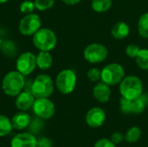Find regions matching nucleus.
Masks as SVG:
<instances>
[{
    "mask_svg": "<svg viewBox=\"0 0 148 147\" xmlns=\"http://www.w3.org/2000/svg\"><path fill=\"white\" fill-rule=\"evenodd\" d=\"M24 75L17 70L7 73L2 81V88L4 94L10 97H16L24 88Z\"/></svg>",
    "mask_w": 148,
    "mask_h": 147,
    "instance_id": "1",
    "label": "nucleus"
},
{
    "mask_svg": "<svg viewBox=\"0 0 148 147\" xmlns=\"http://www.w3.org/2000/svg\"><path fill=\"white\" fill-rule=\"evenodd\" d=\"M120 93L121 97L127 100L140 98L143 93V84L141 80L135 75H127L121 81Z\"/></svg>",
    "mask_w": 148,
    "mask_h": 147,
    "instance_id": "2",
    "label": "nucleus"
},
{
    "mask_svg": "<svg viewBox=\"0 0 148 147\" xmlns=\"http://www.w3.org/2000/svg\"><path fill=\"white\" fill-rule=\"evenodd\" d=\"M33 44L40 51H51L57 43L56 35L48 28L38 29L33 35Z\"/></svg>",
    "mask_w": 148,
    "mask_h": 147,
    "instance_id": "3",
    "label": "nucleus"
},
{
    "mask_svg": "<svg viewBox=\"0 0 148 147\" xmlns=\"http://www.w3.org/2000/svg\"><path fill=\"white\" fill-rule=\"evenodd\" d=\"M54 81L52 78L45 74L37 75L30 87V91L37 98H49L54 92Z\"/></svg>",
    "mask_w": 148,
    "mask_h": 147,
    "instance_id": "4",
    "label": "nucleus"
},
{
    "mask_svg": "<svg viewBox=\"0 0 148 147\" xmlns=\"http://www.w3.org/2000/svg\"><path fill=\"white\" fill-rule=\"evenodd\" d=\"M76 81V75L72 69H63L56 78V86L61 94H69L74 91Z\"/></svg>",
    "mask_w": 148,
    "mask_h": 147,
    "instance_id": "5",
    "label": "nucleus"
},
{
    "mask_svg": "<svg viewBox=\"0 0 148 147\" xmlns=\"http://www.w3.org/2000/svg\"><path fill=\"white\" fill-rule=\"evenodd\" d=\"M124 77V68L118 63L108 64L101 69V80L108 86H114L121 83Z\"/></svg>",
    "mask_w": 148,
    "mask_h": 147,
    "instance_id": "6",
    "label": "nucleus"
},
{
    "mask_svg": "<svg viewBox=\"0 0 148 147\" xmlns=\"http://www.w3.org/2000/svg\"><path fill=\"white\" fill-rule=\"evenodd\" d=\"M108 55V49L101 43H91L83 51L84 59L90 63H100L107 59Z\"/></svg>",
    "mask_w": 148,
    "mask_h": 147,
    "instance_id": "7",
    "label": "nucleus"
},
{
    "mask_svg": "<svg viewBox=\"0 0 148 147\" xmlns=\"http://www.w3.org/2000/svg\"><path fill=\"white\" fill-rule=\"evenodd\" d=\"M32 109L36 117L42 120H49L52 118L56 113L54 103L48 98L36 99Z\"/></svg>",
    "mask_w": 148,
    "mask_h": 147,
    "instance_id": "8",
    "label": "nucleus"
},
{
    "mask_svg": "<svg viewBox=\"0 0 148 147\" xmlns=\"http://www.w3.org/2000/svg\"><path fill=\"white\" fill-rule=\"evenodd\" d=\"M41 18L36 14L25 15L19 23V31L23 36H33L38 29H41Z\"/></svg>",
    "mask_w": 148,
    "mask_h": 147,
    "instance_id": "9",
    "label": "nucleus"
},
{
    "mask_svg": "<svg viewBox=\"0 0 148 147\" xmlns=\"http://www.w3.org/2000/svg\"><path fill=\"white\" fill-rule=\"evenodd\" d=\"M121 111L125 114H140L147 106V96L141 95L135 100H127L125 98L121 99Z\"/></svg>",
    "mask_w": 148,
    "mask_h": 147,
    "instance_id": "10",
    "label": "nucleus"
},
{
    "mask_svg": "<svg viewBox=\"0 0 148 147\" xmlns=\"http://www.w3.org/2000/svg\"><path fill=\"white\" fill-rule=\"evenodd\" d=\"M36 67V56L31 52H24L17 58L16 68L23 75L31 74Z\"/></svg>",
    "mask_w": 148,
    "mask_h": 147,
    "instance_id": "11",
    "label": "nucleus"
},
{
    "mask_svg": "<svg viewBox=\"0 0 148 147\" xmlns=\"http://www.w3.org/2000/svg\"><path fill=\"white\" fill-rule=\"evenodd\" d=\"M106 120V113L100 107L91 108L86 115V122L92 128H98L103 125Z\"/></svg>",
    "mask_w": 148,
    "mask_h": 147,
    "instance_id": "12",
    "label": "nucleus"
},
{
    "mask_svg": "<svg viewBox=\"0 0 148 147\" xmlns=\"http://www.w3.org/2000/svg\"><path fill=\"white\" fill-rule=\"evenodd\" d=\"M37 139L30 133L16 134L11 140L10 147H36Z\"/></svg>",
    "mask_w": 148,
    "mask_h": 147,
    "instance_id": "13",
    "label": "nucleus"
},
{
    "mask_svg": "<svg viewBox=\"0 0 148 147\" xmlns=\"http://www.w3.org/2000/svg\"><path fill=\"white\" fill-rule=\"evenodd\" d=\"M36 101L35 96L31 93L30 90H24L22 91L16 98V107L20 111H27L29 108H32L34 102Z\"/></svg>",
    "mask_w": 148,
    "mask_h": 147,
    "instance_id": "14",
    "label": "nucleus"
},
{
    "mask_svg": "<svg viewBox=\"0 0 148 147\" xmlns=\"http://www.w3.org/2000/svg\"><path fill=\"white\" fill-rule=\"evenodd\" d=\"M94 97L101 103H106L109 101L111 97V89L108 85L104 82H98L93 89Z\"/></svg>",
    "mask_w": 148,
    "mask_h": 147,
    "instance_id": "15",
    "label": "nucleus"
},
{
    "mask_svg": "<svg viewBox=\"0 0 148 147\" xmlns=\"http://www.w3.org/2000/svg\"><path fill=\"white\" fill-rule=\"evenodd\" d=\"M30 122H31L30 116L23 111L16 113L11 119V124L13 128L19 131L24 130L27 127H29Z\"/></svg>",
    "mask_w": 148,
    "mask_h": 147,
    "instance_id": "16",
    "label": "nucleus"
},
{
    "mask_svg": "<svg viewBox=\"0 0 148 147\" xmlns=\"http://www.w3.org/2000/svg\"><path fill=\"white\" fill-rule=\"evenodd\" d=\"M129 32H130V28L128 24L126 23L125 22L116 23L111 29V35L113 36V37L118 40L126 38L129 35Z\"/></svg>",
    "mask_w": 148,
    "mask_h": 147,
    "instance_id": "17",
    "label": "nucleus"
},
{
    "mask_svg": "<svg viewBox=\"0 0 148 147\" xmlns=\"http://www.w3.org/2000/svg\"><path fill=\"white\" fill-rule=\"evenodd\" d=\"M53 64V57L49 51H40L36 55V66L42 70L51 68Z\"/></svg>",
    "mask_w": 148,
    "mask_h": 147,
    "instance_id": "18",
    "label": "nucleus"
},
{
    "mask_svg": "<svg viewBox=\"0 0 148 147\" xmlns=\"http://www.w3.org/2000/svg\"><path fill=\"white\" fill-rule=\"evenodd\" d=\"M113 4V0H92L91 7L98 13H104L110 10Z\"/></svg>",
    "mask_w": 148,
    "mask_h": 147,
    "instance_id": "19",
    "label": "nucleus"
},
{
    "mask_svg": "<svg viewBox=\"0 0 148 147\" xmlns=\"http://www.w3.org/2000/svg\"><path fill=\"white\" fill-rule=\"evenodd\" d=\"M138 31L140 36L148 39V12L140 16L138 21Z\"/></svg>",
    "mask_w": 148,
    "mask_h": 147,
    "instance_id": "20",
    "label": "nucleus"
},
{
    "mask_svg": "<svg viewBox=\"0 0 148 147\" xmlns=\"http://www.w3.org/2000/svg\"><path fill=\"white\" fill-rule=\"evenodd\" d=\"M13 129L11 120H10L5 115L0 114V137H4L8 135Z\"/></svg>",
    "mask_w": 148,
    "mask_h": 147,
    "instance_id": "21",
    "label": "nucleus"
},
{
    "mask_svg": "<svg viewBox=\"0 0 148 147\" xmlns=\"http://www.w3.org/2000/svg\"><path fill=\"white\" fill-rule=\"evenodd\" d=\"M141 137V130L138 126H133L127 132L126 135L124 136L125 140L128 143H135L137 142Z\"/></svg>",
    "mask_w": 148,
    "mask_h": 147,
    "instance_id": "22",
    "label": "nucleus"
},
{
    "mask_svg": "<svg viewBox=\"0 0 148 147\" xmlns=\"http://www.w3.org/2000/svg\"><path fill=\"white\" fill-rule=\"evenodd\" d=\"M136 62L140 68L143 70H148V49H140L139 54L136 56Z\"/></svg>",
    "mask_w": 148,
    "mask_h": 147,
    "instance_id": "23",
    "label": "nucleus"
},
{
    "mask_svg": "<svg viewBox=\"0 0 148 147\" xmlns=\"http://www.w3.org/2000/svg\"><path fill=\"white\" fill-rule=\"evenodd\" d=\"M43 127V121L42 120V119L40 118H36L33 120H31L29 126V132L30 133L32 134H38L42 129Z\"/></svg>",
    "mask_w": 148,
    "mask_h": 147,
    "instance_id": "24",
    "label": "nucleus"
},
{
    "mask_svg": "<svg viewBox=\"0 0 148 147\" xmlns=\"http://www.w3.org/2000/svg\"><path fill=\"white\" fill-rule=\"evenodd\" d=\"M34 3L36 9L43 11L51 9L55 4V0H35Z\"/></svg>",
    "mask_w": 148,
    "mask_h": 147,
    "instance_id": "25",
    "label": "nucleus"
},
{
    "mask_svg": "<svg viewBox=\"0 0 148 147\" xmlns=\"http://www.w3.org/2000/svg\"><path fill=\"white\" fill-rule=\"evenodd\" d=\"M36 9L35 3L30 0H25L20 4V11L23 14H30Z\"/></svg>",
    "mask_w": 148,
    "mask_h": 147,
    "instance_id": "26",
    "label": "nucleus"
},
{
    "mask_svg": "<svg viewBox=\"0 0 148 147\" xmlns=\"http://www.w3.org/2000/svg\"><path fill=\"white\" fill-rule=\"evenodd\" d=\"M101 70H100L97 68H91L88 69L87 73V76L88 80L91 81H98L101 80Z\"/></svg>",
    "mask_w": 148,
    "mask_h": 147,
    "instance_id": "27",
    "label": "nucleus"
},
{
    "mask_svg": "<svg viewBox=\"0 0 148 147\" xmlns=\"http://www.w3.org/2000/svg\"><path fill=\"white\" fill-rule=\"evenodd\" d=\"M140 50V49L139 46H137L135 44H129L126 48V54L130 58H136Z\"/></svg>",
    "mask_w": 148,
    "mask_h": 147,
    "instance_id": "28",
    "label": "nucleus"
},
{
    "mask_svg": "<svg viewBox=\"0 0 148 147\" xmlns=\"http://www.w3.org/2000/svg\"><path fill=\"white\" fill-rule=\"evenodd\" d=\"M94 147H116L115 144L108 139H101L96 141Z\"/></svg>",
    "mask_w": 148,
    "mask_h": 147,
    "instance_id": "29",
    "label": "nucleus"
},
{
    "mask_svg": "<svg viewBox=\"0 0 148 147\" xmlns=\"http://www.w3.org/2000/svg\"><path fill=\"white\" fill-rule=\"evenodd\" d=\"M36 147H52V141L45 137H42L37 139Z\"/></svg>",
    "mask_w": 148,
    "mask_h": 147,
    "instance_id": "30",
    "label": "nucleus"
},
{
    "mask_svg": "<svg viewBox=\"0 0 148 147\" xmlns=\"http://www.w3.org/2000/svg\"><path fill=\"white\" fill-rule=\"evenodd\" d=\"M110 139L112 140V142H114L116 145V144H121L125 139V138H124V136L121 133H113L111 135V139Z\"/></svg>",
    "mask_w": 148,
    "mask_h": 147,
    "instance_id": "31",
    "label": "nucleus"
},
{
    "mask_svg": "<svg viewBox=\"0 0 148 147\" xmlns=\"http://www.w3.org/2000/svg\"><path fill=\"white\" fill-rule=\"evenodd\" d=\"M64 3L69 4V5H75L79 3L82 0H62Z\"/></svg>",
    "mask_w": 148,
    "mask_h": 147,
    "instance_id": "32",
    "label": "nucleus"
},
{
    "mask_svg": "<svg viewBox=\"0 0 148 147\" xmlns=\"http://www.w3.org/2000/svg\"><path fill=\"white\" fill-rule=\"evenodd\" d=\"M9 0H0V3H4L6 2H8Z\"/></svg>",
    "mask_w": 148,
    "mask_h": 147,
    "instance_id": "33",
    "label": "nucleus"
},
{
    "mask_svg": "<svg viewBox=\"0 0 148 147\" xmlns=\"http://www.w3.org/2000/svg\"><path fill=\"white\" fill-rule=\"evenodd\" d=\"M2 44H3V42H2V40H1V38H0V49H2Z\"/></svg>",
    "mask_w": 148,
    "mask_h": 147,
    "instance_id": "34",
    "label": "nucleus"
}]
</instances>
